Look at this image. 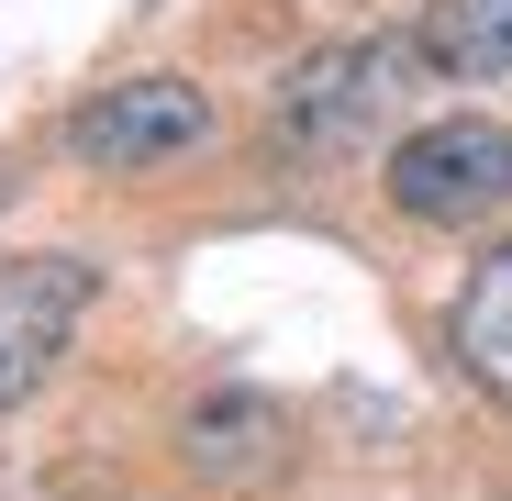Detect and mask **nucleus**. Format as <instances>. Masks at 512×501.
Wrapping results in <instances>:
<instances>
[{"label": "nucleus", "mask_w": 512, "mask_h": 501, "mask_svg": "<svg viewBox=\"0 0 512 501\" xmlns=\"http://www.w3.org/2000/svg\"><path fill=\"white\" fill-rule=\"evenodd\" d=\"M412 90H423V45H412V34H346V45H312V56L279 78L268 134H279V156H301V167H346V156H368V145L401 123Z\"/></svg>", "instance_id": "nucleus-1"}, {"label": "nucleus", "mask_w": 512, "mask_h": 501, "mask_svg": "<svg viewBox=\"0 0 512 501\" xmlns=\"http://www.w3.org/2000/svg\"><path fill=\"white\" fill-rule=\"evenodd\" d=\"M379 190L390 212L435 223V234H468L512 201V123L490 112H446V123H412L390 156H379Z\"/></svg>", "instance_id": "nucleus-2"}, {"label": "nucleus", "mask_w": 512, "mask_h": 501, "mask_svg": "<svg viewBox=\"0 0 512 501\" xmlns=\"http://www.w3.org/2000/svg\"><path fill=\"white\" fill-rule=\"evenodd\" d=\"M67 167H90V179H145V167H179L190 145H212V101L190 90V78H112V90H90L67 112Z\"/></svg>", "instance_id": "nucleus-3"}, {"label": "nucleus", "mask_w": 512, "mask_h": 501, "mask_svg": "<svg viewBox=\"0 0 512 501\" xmlns=\"http://www.w3.org/2000/svg\"><path fill=\"white\" fill-rule=\"evenodd\" d=\"M101 312V268L78 257V245H45V257H0V412H23L67 346H78V323Z\"/></svg>", "instance_id": "nucleus-4"}, {"label": "nucleus", "mask_w": 512, "mask_h": 501, "mask_svg": "<svg viewBox=\"0 0 512 501\" xmlns=\"http://www.w3.org/2000/svg\"><path fill=\"white\" fill-rule=\"evenodd\" d=\"M179 457H190V479L201 490H268V479H290V457H301V435H290V412L268 401V390H201L190 412H179Z\"/></svg>", "instance_id": "nucleus-5"}, {"label": "nucleus", "mask_w": 512, "mask_h": 501, "mask_svg": "<svg viewBox=\"0 0 512 501\" xmlns=\"http://www.w3.org/2000/svg\"><path fill=\"white\" fill-rule=\"evenodd\" d=\"M446 357L512 412V245H490V257L457 279V301H446Z\"/></svg>", "instance_id": "nucleus-6"}, {"label": "nucleus", "mask_w": 512, "mask_h": 501, "mask_svg": "<svg viewBox=\"0 0 512 501\" xmlns=\"http://www.w3.org/2000/svg\"><path fill=\"white\" fill-rule=\"evenodd\" d=\"M412 45L435 78H512V0H423L412 12Z\"/></svg>", "instance_id": "nucleus-7"}, {"label": "nucleus", "mask_w": 512, "mask_h": 501, "mask_svg": "<svg viewBox=\"0 0 512 501\" xmlns=\"http://www.w3.org/2000/svg\"><path fill=\"white\" fill-rule=\"evenodd\" d=\"M0 201H12V179H0Z\"/></svg>", "instance_id": "nucleus-8"}]
</instances>
